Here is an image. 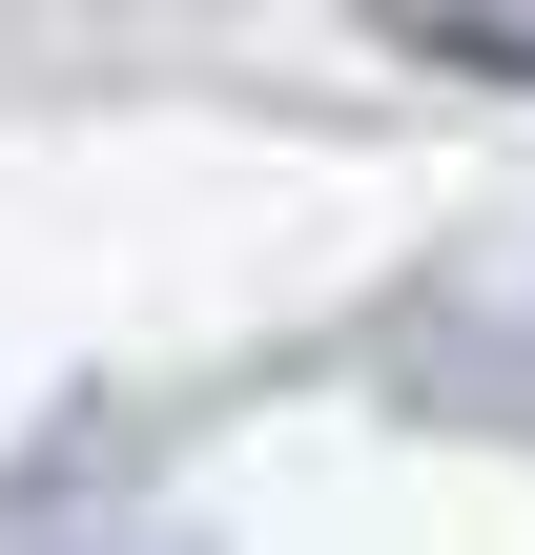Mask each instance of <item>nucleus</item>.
Listing matches in <instances>:
<instances>
[{
    "label": "nucleus",
    "mask_w": 535,
    "mask_h": 555,
    "mask_svg": "<svg viewBox=\"0 0 535 555\" xmlns=\"http://www.w3.org/2000/svg\"><path fill=\"white\" fill-rule=\"evenodd\" d=\"M412 62H454V82H535V0H371Z\"/></svg>",
    "instance_id": "nucleus-1"
}]
</instances>
